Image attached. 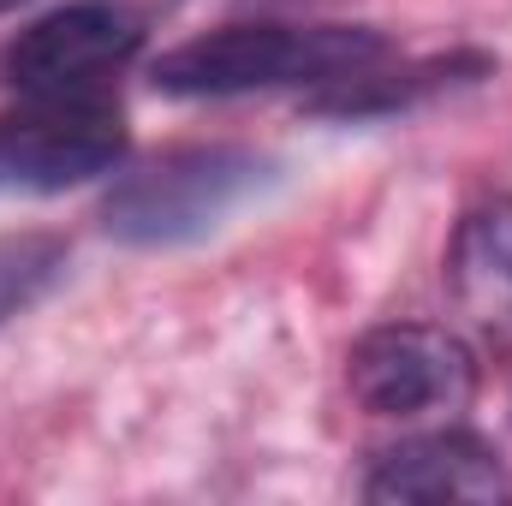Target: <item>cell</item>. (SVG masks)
<instances>
[{
    "instance_id": "6da1fadb",
    "label": "cell",
    "mask_w": 512,
    "mask_h": 506,
    "mask_svg": "<svg viewBox=\"0 0 512 506\" xmlns=\"http://www.w3.org/2000/svg\"><path fill=\"white\" fill-rule=\"evenodd\" d=\"M387 42L364 24H221L155 60V90L185 102H221L292 84L364 78Z\"/></svg>"
},
{
    "instance_id": "ba28073f",
    "label": "cell",
    "mask_w": 512,
    "mask_h": 506,
    "mask_svg": "<svg viewBox=\"0 0 512 506\" xmlns=\"http://www.w3.org/2000/svg\"><path fill=\"white\" fill-rule=\"evenodd\" d=\"M60 251L48 239H18V245H0V316H12L18 304H30V292L54 274Z\"/></svg>"
},
{
    "instance_id": "5b68a950",
    "label": "cell",
    "mask_w": 512,
    "mask_h": 506,
    "mask_svg": "<svg viewBox=\"0 0 512 506\" xmlns=\"http://www.w3.org/2000/svg\"><path fill=\"white\" fill-rule=\"evenodd\" d=\"M126 155V120L102 96L30 102L0 120V191H66L108 173Z\"/></svg>"
},
{
    "instance_id": "7a4b0ae2",
    "label": "cell",
    "mask_w": 512,
    "mask_h": 506,
    "mask_svg": "<svg viewBox=\"0 0 512 506\" xmlns=\"http://www.w3.org/2000/svg\"><path fill=\"white\" fill-rule=\"evenodd\" d=\"M262 179H268V161L256 149H233V143L173 149L108 191L102 221L126 245H185L215 233Z\"/></svg>"
},
{
    "instance_id": "52a82bcc",
    "label": "cell",
    "mask_w": 512,
    "mask_h": 506,
    "mask_svg": "<svg viewBox=\"0 0 512 506\" xmlns=\"http://www.w3.org/2000/svg\"><path fill=\"white\" fill-rule=\"evenodd\" d=\"M447 286L489 340L512 346V197H489L459 221L447 251Z\"/></svg>"
},
{
    "instance_id": "3957f363",
    "label": "cell",
    "mask_w": 512,
    "mask_h": 506,
    "mask_svg": "<svg viewBox=\"0 0 512 506\" xmlns=\"http://www.w3.org/2000/svg\"><path fill=\"white\" fill-rule=\"evenodd\" d=\"M346 381H352V399L370 417H387V423H453L477 393V364H471V346L459 334H447V328L382 322L352 346Z\"/></svg>"
},
{
    "instance_id": "277c9868",
    "label": "cell",
    "mask_w": 512,
    "mask_h": 506,
    "mask_svg": "<svg viewBox=\"0 0 512 506\" xmlns=\"http://www.w3.org/2000/svg\"><path fill=\"white\" fill-rule=\"evenodd\" d=\"M137 48H143V30L131 12L108 6V0H72V6H54L36 24H24L0 48V84L18 90L24 102L90 96Z\"/></svg>"
},
{
    "instance_id": "8992f818",
    "label": "cell",
    "mask_w": 512,
    "mask_h": 506,
    "mask_svg": "<svg viewBox=\"0 0 512 506\" xmlns=\"http://www.w3.org/2000/svg\"><path fill=\"white\" fill-rule=\"evenodd\" d=\"M370 501H399V506H441V501H512V477L501 453L453 423H429L405 441H393L376 453L370 477H364Z\"/></svg>"
}]
</instances>
